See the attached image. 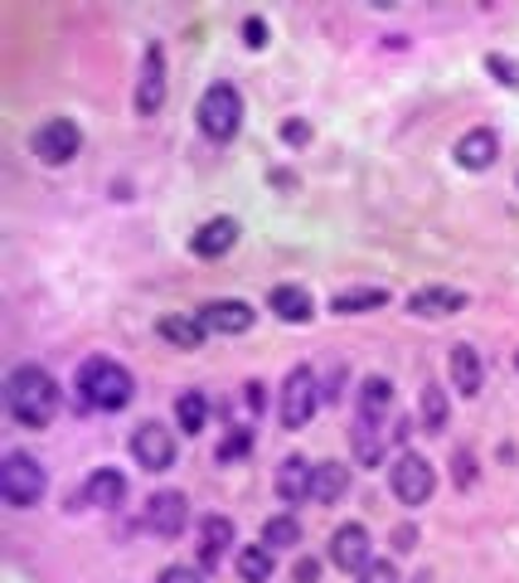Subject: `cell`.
I'll return each mask as SVG.
<instances>
[{"instance_id":"8d00e7d4","label":"cell","mask_w":519,"mask_h":583,"mask_svg":"<svg viewBox=\"0 0 519 583\" xmlns=\"http://www.w3.org/2000/svg\"><path fill=\"white\" fill-rule=\"evenodd\" d=\"M321 579V564H315V559H301L297 564V583H315Z\"/></svg>"},{"instance_id":"74e56055","label":"cell","mask_w":519,"mask_h":583,"mask_svg":"<svg viewBox=\"0 0 519 583\" xmlns=\"http://www.w3.org/2000/svg\"><path fill=\"white\" fill-rule=\"evenodd\" d=\"M247 403H253V409H263V385H257V379L247 385Z\"/></svg>"},{"instance_id":"d6a6232c","label":"cell","mask_w":519,"mask_h":583,"mask_svg":"<svg viewBox=\"0 0 519 583\" xmlns=\"http://www.w3.org/2000/svg\"><path fill=\"white\" fill-rule=\"evenodd\" d=\"M485 69L495 73V83L519 88V64H515V59H505V54H491V59H485Z\"/></svg>"},{"instance_id":"83f0119b","label":"cell","mask_w":519,"mask_h":583,"mask_svg":"<svg viewBox=\"0 0 519 583\" xmlns=\"http://www.w3.org/2000/svg\"><path fill=\"white\" fill-rule=\"evenodd\" d=\"M175 419H180V428H185L189 437L205 433V423H209V399H205V389H185V395L175 399Z\"/></svg>"},{"instance_id":"603a6c76","label":"cell","mask_w":519,"mask_h":583,"mask_svg":"<svg viewBox=\"0 0 519 583\" xmlns=\"http://www.w3.org/2000/svg\"><path fill=\"white\" fill-rule=\"evenodd\" d=\"M233 569H239L243 583H273V569H277V555L267 545H243L233 555Z\"/></svg>"},{"instance_id":"8fae6325","label":"cell","mask_w":519,"mask_h":583,"mask_svg":"<svg viewBox=\"0 0 519 583\" xmlns=\"http://www.w3.org/2000/svg\"><path fill=\"white\" fill-rule=\"evenodd\" d=\"M161 107H165V49L161 44H146L141 78H137V112L141 117H155Z\"/></svg>"},{"instance_id":"30bf717a","label":"cell","mask_w":519,"mask_h":583,"mask_svg":"<svg viewBox=\"0 0 519 583\" xmlns=\"http://www.w3.org/2000/svg\"><path fill=\"white\" fill-rule=\"evenodd\" d=\"M122 501H127V477H122L117 467H97V472L69 496V506L73 511H83V506H103L107 511V506H122Z\"/></svg>"},{"instance_id":"3957f363","label":"cell","mask_w":519,"mask_h":583,"mask_svg":"<svg viewBox=\"0 0 519 583\" xmlns=\"http://www.w3.org/2000/svg\"><path fill=\"white\" fill-rule=\"evenodd\" d=\"M44 491H49V477H44V467L30 453H10L0 462V496H5V506L30 511L44 501Z\"/></svg>"},{"instance_id":"d6986e66","label":"cell","mask_w":519,"mask_h":583,"mask_svg":"<svg viewBox=\"0 0 519 583\" xmlns=\"http://www.w3.org/2000/svg\"><path fill=\"white\" fill-rule=\"evenodd\" d=\"M267 307H273L287 327H307V321L315 317V297H311L307 287H291V283L267 292Z\"/></svg>"},{"instance_id":"9c48e42d","label":"cell","mask_w":519,"mask_h":583,"mask_svg":"<svg viewBox=\"0 0 519 583\" xmlns=\"http://www.w3.org/2000/svg\"><path fill=\"white\" fill-rule=\"evenodd\" d=\"M189 525V501L180 496V491H155L151 501H146V530L161 535V540H175V535H185Z\"/></svg>"},{"instance_id":"4dcf8cb0","label":"cell","mask_w":519,"mask_h":583,"mask_svg":"<svg viewBox=\"0 0 519 583\" xmlns=\"http://www.w3.org/2000/svg\"><path fill=\"white\" fill-rule=\"evenodd\" d=\"M451 481H457L461 491H466V487H476V457H471L466 447H461V453L451 457Z\"/></svg>"},{"instance_id":"5bb4252c","label":"cell","mask_w":519,"mask_h":583,"mask_svg":"<svg viewBox=\"0 0 519 583\" xmlns=\"http://www.w3.org/2000/svg\"><path fill=\"white\" fill-rule=\"evenodd\" d=\"M389 419H369V413H355V428H349V437H355V457L359 467H379L383 462V447H389V428H383Z\"/></svg>"},{"instance_id":"ffe728a7","label":"cell","mask_w":519,"mask_h":583,"mask_svg":"<svg viewBox=\"0 0 519 583\" xmlns=\"http://www.w3.org/2000/svg\"><path fill=\"white\" fill-rule=\"evenodd\" d=\"M239 243V219H229V215H219V219H209L205 229L189 239V249H195L199 258H223Z\"/></svg>"},{"instance_id":"277c9868","label":"cell","mask_w":519,"mask_h":583,"mask_svg":"<svg viewBox=\"0 0 519 583\" xmlns=\"http://www.w3.org/2000/svg\"><path fill=\"white\" fill-rule=\"evenodd\" d=\"M243 127V93L233 83H214L205 98H199V132L209 141H233Z\"/></svg>"},{"instance_id":"cb8c5ba5","label":"cell","mask_w":519,"mask_h":583,"mask_svg":"<svg viewBox=\"0 0 519 583\" xmlns=\"http://www.w3.org/2000/svg\"><path fill=\"white\" fill-rule=\"evenodd\" d=\"M155 335H161V341H171V345H180V351H195V345L209 335V327L199 317H161V321H155Z\"/></svg>"},{"instance_id":"52a82bcc","label":"cell","mask_w":519,"mask_h":583,"mask_svg":"<svg viewBox=\"0 0 519 583\" xmlns=\"http://www.w3.org/2000/svg\"><path fill=\"white\" fill-rule=\"evenodd\" d=\"M131 457H137V467H146V472H171L175 467V433L155 419L141 423V428L131 433Z\"/></svg>"},{"instance_id":"e575fe53","label":"cell","mask_w":519,"mask_h":583,"mask_svg":"<svg viewBox=\"0 0 519 583\" xmlns=\"http://www.w3.org/2000/svg\"><path fill=\"white\" fill-rule=\"evenodd\" d=\"M281 137H287V146H307V141H311V127H307L301 117H291L287 127H281Z\"/></svg>"},{"instance_id":"836d02e7","label":"cell","mask_w":519,"mask_h":583,"mask_svg":"<svg viewBox=\"0 0 519 583\" xmlns=\"http://www.w3.org/2000/svg\"><path fill=\"white\" fill-rule=\"evenodd\" d=\"M155 583H205V574H199V569H189V564H171Z\"/></svg>"},{"instance_id":"484cf974","label":"cell","mask_w":519,"mask_h":583,"mask_svg":"<svg viewBox=\"0 0 519 583\" xmlns=\"http://www.w3.org/2000/svg\"><path fill=\"white\" fill-rule=\"evenodd\" d=\"M417 423H423V433L447 428V395H442V385H432V379H427L423 395H417Z\"/></svg>"},{"instance_id":"9a60e30c","label":"cell","mask_w":519,"mask_h":583,"mask_svg":"<svg viewBox=\"0 0 519 583\" xmlns=\"http://www.w3.org/2000/svg\"><path fill=\"white\" fill-rule=\"evenodd\" d=\"M451 156H457L466 171H491L495 156H500V137H495V132H485V127H476V132H466V137L451 146Z\"/></svg>"},{"instance_id":"f1b7e54d","label":"cell","mask_w":519,"mask_h":583,"mask_svg":"<svg viewBox=\"0 0 519 583\" xmlns=\"http://www.w3.org/2000/svg\"><path fill=\"white\" fill-rule=\"evenodd\" d=\"M263 545L273 549H291V545H301V525H297V515H273V521L263 525Z\"/></svg>"},{"instance_id":"5b68a950","label":"cell","mask_w":519,"mask_h":583,"mask_svg":"<svg viewBox=\"0 0 519 583\" xmlns=\"http://www.w3.org/2000/svg\"><path fill=\"white\" fill-rule=\"evenodd\" d=\"M315 375L307 365H297L287 379H281V399H277V419H281V428H291V433H301V428H311V419H315V409H321V395H315Z\"/></svg>"},{"instance_id":"e0dca14e","label":"cell","mask_w":519,"mask_h":583,"mask_svg":"<svg viewBox=\"0 0 519 583\" xmlns=\"http://www.w3.org/2000/svg\"><path fill=\"white\" fill-rule=\"evenodd\" d=\"M408 311L413 317H457V311H466V292H451V287H423L408 297Z\"/></svg>"},{"instance_id":"d4e9b609","label":"cell","mask_w":519,"mask_h":583,"mask_svg":"<svg viewBox=\"0 0 519 583\" xmlns=\"http://www.w3.org/2000/svg\"><path fill=\"white\" fill-rule=\"evenodd\" d=\"M355 413H369V419H389V413H393V379H383V375H369L365 385H359Z\"/></svg>"},{"instance_id":"6da1fadb","label":"cell","mask_w":519,"mask_h":583,"mask_svg":"<svg viewBox=\"0 0 519 583\" xmlns=\"http://www.w3.org/2000/svg\"><path fill=\"white\" fill-rule=\"evenodd\" d=\"M5 409L20 428H49L59 413V379L39 365H20L5 379Z\"/></svg>"},{"instance_id":"44dd1931","label":"cell","mask_w":519,"mask_h":583,"mask_svg":"<svg viewBox=\"0 0 519 583\" xmlns=\"http://www.w3.org/2000/svg\"><path fill=\"white\" fill-rule=\"evenodd\" d=\"M277 496L287 501V506L311 501V462L307 457H287V462L277 467Z\"/></svg>"},{"instance_id":"4fadbf2b","label":"cell","mask_w":519,"mask_h":583,"mask_svg":"<svg viewBox=\"0 0 519 583\" xmlns=\"http://www.w3.org/2000/svg\"><path fill=\"white\" fill-rule=\"evenodd\" d=\"M199 321H205L214 335H243V331H253L257 311L233 297V301H209V307H199Z\"/></svg>"},{"instance_id":"d590c367","label":"cell","mask_w":519,"mask_h":583,"mask_svg":"<svg viewBox=\"0 0 519 583\" xmlns=\"http://www.w3.org/2000/svg\"><path fill=\"white\" fill-rule=\"evenodd\" d=\"M243 35H247V49H263V44H267V25L253 15V20L243 25Z\"/></svg>"},{"instance_id":"f35d334b","label":"cell","mask_w":519,"mask_h":583,"mask_svg":"<svg viewBox=\"0 0 519 583\" xmlns=\"http://www.w3.org/2000/svg\"><path fill=\"white\" fill-rule=\"evenodd\" d=\"M515 361H519V355H515Z\"/></svg>"},{"instance_id":"ac0fdd59","label":"cell","mask_w":519,"mask_h":583,"mask_svg":"<svg viewBox=\"0 0 519 583\" xmlns=\"http://www.w3.org/2000/svg\"><path fill=\"white\" fill-rule=\"evenodd\" d=\"M349 491L345 462H311V506H335Z\"/></svg>"},{"instance_id":"8992f818","label":"cell","mask_w":519,"mask_h":583,"mask_svg":"<svg viewBox=\"0 0 519 583\" xmlns=\"http://www.w3.org/2000/svg\"><path fill=\"white\" fill-rule=\"evenodd\" d=\"M389 487H393V496H399L403 506H427L432 491H437V472H432V462H427L423 453H399L389 462Z\"/></svg>"},{"instance_id":"7c38bea8","label":"cell","mask_w":519,"mask_h":583,"mask_svg":"<svg viewBox=\"0 0 519 583\" xmlns=\"http://www.w3.org/2000/svg\"><path fill=\"white\" fill-rule=\"evenodd\" d=\"M374 559V545H369V530L365 525H341L331 535V564L345 569V574H359V569Z\"/></svg>"},{"instance_id":"7402d4cb","label":"cell","mask_w":519,"mask_h":583,"mask_svg":"<svg viewBox=\"0 0 519 583\" xmlns=\"http://www.w3.org/2000/svg\"><path fill=\"white\" fill-rule=\"evenodd\" d=\"M233 545V521H223V515H205V525H199V559H205V569H214L223 555H229Z\"/></svg>"},{"instance_id":"ba28073f","label":"cell","mask_w":519,"mask_h":583,"mask_svg":"<svg viewBox=\"0 0 519 583\" xmlns=\"http://www.w3.org/2000/svg\"><path fill=\"white\" fill-rule=\"evenodd\" d=\"M78 151H83V132H78L69 117H49L35 132V156L44 165H69Z\"/></svg>"},{"instance_id":"2e32d148","label":"cell","mask_w":519,"mask_h":583,"mask_svg":"<svg viewBox=\"0 0 519 583\" xmlns=\"http://www.w3.org/2000/svg\"><path fill=\"white\" fill-rule=\"evenodd\" d=\"M447 365H451V385H457L466 399H476L481 385H485V365H481V351H476V345H466V341L451 345V361H447Z\"/></svg>"},{"instance_id":"4316f807","label":"cell","mask_w":519,"mask_h":583,"mask_svg":"<svg viewBox=\"0 0 519 583\" xmlns=\"http://www.w3.org/2000/svg\"><path fill=\"white\" fill-rule=\"evenodd\" d=\"M374 307H389V292L383 287H355V292H341L331 301L335 317H359V311H374Z\"/></svg>"},{"instance_id":"7a4b0ae2","label":"cell","mask_w":519,"mask_h":583,"mask_svg":"<svg viewBox=\"0 0 519 583\" xmlns=\"http://www.w3.org/2000/svg\"><path fill=\"white\" fill-rule=\"evenodd\" d=\"M137 395V379H131L127 365L107 361V355H93L83 369H78L73 385V409H97V413H122Z\"/></svg>"},{"instance_id":"f546056e","label":"cell","mask_w":519,"mask_h":583,"mask_svg":"<svg viewBox=\"0 0 519 583\" xmlns=\"http://www.w3.org/2000/svg\"><path fill=\"white\" fill-rule=\"evenodd\" d=\"M355 583H399V569H393V559H369L355 574Z\"/></svg>"},{"instance_id":"1f68e13d","label":"cell","mask_w":519,"mask_h":583,"mask_svg":"<svg viewBox=\"0 0 519 583\" xmlns=\"http://www.w3.org/2000/svg\"><path fill=\"white\" fill-rule=\"evenodd\" d=\"M247 447H253V433H247V428L229 433V437H223V447H219V462H239V457H247Z\"/></svg>"}]
</instances>
